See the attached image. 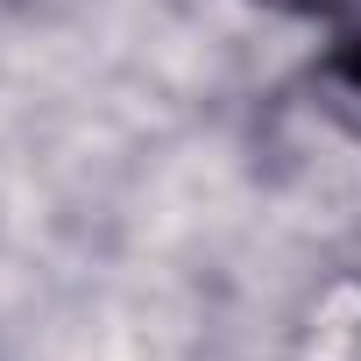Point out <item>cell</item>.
Wrapping results in <instances>:
<instances>
[{"instance_id": "7a4b0ae2", "label": "cell", "mask_w": 361, "mask_h": 361, "mask_svg": "<svg viewBox=\"0 0 361 361\" xmlns=\"http://www.w3.org/2000/svg\"><path fill=\"white\" fill-rule=\"evenodd\" d=\"M269 15H298V22H340V15H361V0H255Z\"/></svg>"}, {"instance_id": "6da1fadb", "label": "cell", "mask_w": 361, "mask_h": 361, "mask_svg": "<svg viewBox=\"0 0 361 361\" xmlns=\"http://www.w3.org/2000/svg\"><path fill=\"white\" fill-rule=\"evenodd\" d=\"M312 92H319V114H326V121H340V128L361 142V29H354V36H340V43L319 57Z\"/></svg>"}]
</instances>
